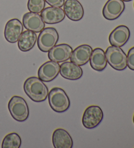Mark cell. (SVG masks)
I'll use <instances>...</instances> for the list:
<instances>
[{
	"instance_id": "obj_1",
	"label": "cell",
	"mask_w": 134,
	"mask_h": 148,
	"mask_svg": "<svg viewBox=\"0 0 134 148\" xmlns=\"http://www.w3.org/2000/svg\"><path fill=\"white\" fill-rule=\"evenodd\" d=\"M24 90L26 95L35 103H41L48 97V89L39 78L32 76L26 79L24 84Z\"/></svg>"
},
{
	"instance_id": "obj_2",
	"label": "cell",
	"mask_w": 134,
	"mask_h": 148,
	"mask_svg": "<svg viewBox=\"0 0 134 148\" xmlns=\"http://www.w3.org/2000/svg\"><path fill=\"white\" fill-rule=\"evenodd\" d=\"M48 103L57 113L66 112L70 106V100L66 91L60 88H54L48 92Z\"/></svg>"
},
{
	"instance_id": "obj_3",
	"label": "cell",
	"mask_w": 134,
	"mask_h": 148,
	"mask_svg": "<svg viewBox=\"0 0 134 148\" xmlns=\"http://www.w3.org/2000/svg\"><path fill=\"white\" fill-rule=\"evenodd\" d=\"M8 109L12 118L17 121L23 122L29 117V107L25 99L20 96H13L10 99Z\"/></svg>"
},
{
	"instance_id": "obj_4",
	"label": "cell",
	"mask_w": 134,
	"mask_h": 148,
	"mask_svg": "<svg viewBox=\"0 0 134 148\" xmlns=\"http://www.w3.org/2000/svg\"><path fill=\"white\" fill-rule=\"evenodd\" d=\"M107 62L117 71H124L127 67V56L120 47L111 46L105 51Z\"/></svg>"
},
{
	"instance_id": "obj_5",
	"label": "cell",
	"mask_w": 134,
	"mask_h": 148,
	"mask_svg": "<svg viewBox=\"0 0 134 148\" xmlns=\"http://www.w3.org/2000/svg\"><path fill=\"white\" fill-rule=\"evenodd\" d=\"M58 39V33L55 27L44 28L37 38L39 49L43 52H48L57 44Z\"/></svg>"
},
{
	"instance_id": "obj_6",
	"label": "cell",
	"mask_w": 134,
	"mask_h": 148,
	"mask_svg": "<svg viewBox=\"0 0 134 148\" xmlns=\"http://www.w3.org/2000/svg\"><path fill=\"white\" fill-rule=\"evenodd\" d=\"M104 119V112L99 106L92 105L86 108L82 118L83 126L88 129L96 128Z\"/></svg>"
},
{
	"instance_id": "obj_7",
	"label": "cell",
	"mask_w": 134,
	"mask_h": 148,
	"mask_svg": "<svg viewBox=\"0 0 134 148\" xmlns=\"http://www.w3.org/2000/svg\"><path fill=\"white\" fill-rule=\"evenodd\" d=\"M125 9L122 0H108L103 9V16L106 20H115L120 16Z\"/></svg>"
},
{
	"instance_id": "obj_8",
	"label": "cell",
	"mask_w": 134,
	"mask_h": 148,
	"mask_svg": "<svg viewBox=\"0 0 134 148\" xmlns=\"http://www.w3.org/2000/svg\"><path fill=\"white\" fill-rule=\"evenodd\" d=\"M60 73V65L52 61H48L41 66L38 70V77L43 82H50L57 77Z\"/></svg>"
},
{
	"instance_id": "obj_9",
	"label": "cell",
	"mask_w": 134,
	"mask_h": 148,
	"mask_svg": "<svg viewBox=\"0 0 134 148\" xmlns=\"http://www.w3.org/2000/svg\"><path fill=\"white\" fill-rule=\"evenodd\" d=\"M23 32V24L19 19L13 18L7 22L4 30V37L7 42H17Z\"/></svg>"
},
{
	"instance_id": "obj_10",
	"label": "cell",
	"mask_w": 134,
	"mask_h": 148,
	"mask_svg": "<svg viewBox=\"0 0 134 148\" xmlns=\"http://www.w3.org/2000/svg\"><path fill=\"white\" fill-rule=\"evenodd\" d=\"M130 37V31L126 25H118L113 30L109 35V41L111 46L122 47L128 41Z\"/></svg>"
},
{
	"instance_id": "obj_11",
	"label": "cell",
	"mask_w": 134,
	"mask_h": 148,
	"mask_svg": "<svg viewBox=\"0 0 134 148\" xmlns=\"http://www.w3.org/2000/svg\"><path fill=\"white\" fill-rule=\"evenodd\" d=\"M73 49L68 44H60L55 45L52 49L48 51V57L50 61L56 63H61L70 59Z\"/></svg>"
},
{
	"instance_id": "obj_12",
	"label": "cell",
	"mask_w": 134,
	"mask_h": 148,
	"mask_svg": "<svg viewBox=\"0 0 134 148\" xmlns=\"http://www.w3.org/2000/svg\"><path fill=\"white\" fill-rule=\"evenodd\" d=\"M22 24L27 30L35 33H40L45 26L41 15L32 12H27L23 16Z\"/></svg>"
},
{
	"instance_id": "obj_13",
	"label": "cell",
	"mask_w": 134,
	"mask_h": 148,
	"mask_svg": "<svg viewBox=\"0 0 134 148\" xmlns=\"http://www.w3.org/2000/svg\"><path fill=\"white\" fill-rule=\"evenodd\" d=\"M64 11L72 21H79L84 16L83 7L78 0H66L64 4Z\"/></svg>"
},
{
	"instance_id": "obj_14",
	"label": "cell",
	"mask_w": 134,
	"mask_h": 148,
	"mask_svg": "<svg viewBox=\"0 0 134 148\" xmlns=\"http://www.w3.org/2000/svg\"><path fill=\"white\" fill-rule=\"evenodd\" d=\"M44 22L47 24H56L62 22L66 17L65 12L60 7H48L41 12Z\"/></svg>"
},
{
	"instance_id": "obj_15",
	"label": "cell",
	"mask_w": 134,
	"mask_h": 148,
	"mask_svg": "<svg viewBox=\"0 0 134 148\" xmlns=\"http://www.w3.org/2000/svg\"><path fill=\"white\" fill-rule=\"evenodd\" d=\"M92 48L90 45H82L73 50L70 60L79 66L86 65L90 61L92 52Z\"/></svg>"
},
{
	"instance_id": "obj_16",
	"label": "cell",
	"mask_w": 134,
	"mask_h": 148,
	"mask_svg": "<svg viewBox=\"0 0 134 148\" xmlns=\"http://www.w3.org/2000/svg\"><path fill=\"white\" fill-rule=\"evenodd\" d=\"M60 73L64 78L77 80L82 77L83 71L79 65L71 62H66L60 65Z\"/></svg>"
},
{
	"instance_id": "obj_17",
	"label": "cell",
	"mask_w": 134,
	"mask_h": 148,
	"mask_svg": "<svg viewBox=\"0 0 134 148\" xmlns=\"http://www.w3.org/2000/svg\"><path fill=\"white\" fill-rule=\"evenodd\" d=\"M52 144L55 148L73 147V139L69 132L64 129H57L52 134Z\"/></svg>"
},
{
	"instance_id": "obj_18",
	"label": "cell",
	"mask_w": 134,
	"mask_h": 148,
	"mask_svg": "<svg viewBox=\"0 0 134 148\" xmlns=\"http://www.w3.org/2000/svg\"><path fill=\"white\" fill-rule=\"evenodd\" d=\"M90 64L94 70L102 72L107 67V62L104 50L100 48H96L92 50L90 58Z\"/></svg>"
},
{
	"instance_id": "obj_19",
	"label": "cell",
	"mask_w": 134,
	"mask_h": 148,
	"mask_svg": "<svg viewBox=\"0 0 134 148\" xmlns=\"http://www.w3.org/2000/svg\"><path fill=\"white\" fill-rule=\"evenodd\" d=\"M37 39L36 33L26 30L23 32L20 36L18 40V47L22 52H28L34 47Z\"/></svg>"
},
{
	"instance_id": "obj_20",
	"label": "cell",
	"mask_w": 134,
	"mask_h": 148,
	"mask_svg": "<svg viewBox=\"0 0 134 148\" xmlns=\"http://www.w3.org/2000/svg\"><path fill=\"white\" fill-rule=\"evenodd\" d=\"M21 138L16 132L7 134L1 144L2 148H19L21 146Z\"/></svg>"
},
{
	"instance_id": "obj_21",
	"label": "cell",
	"mask_w": 134,
	"mask_h": 148,
	"mask_svg": "<svg viewBox=\"0 0 134 148\" xmlns=\"http://www.w3.org/2000/svg\"><path fill=\"white\" fill-rule=\"evenodd\" d=\"M45 7V0H28V9L30 12L40 13Z\"/></svg>"
},
{
	"instance_id": "obj_22",
	"label": "cell",
	"mask_w": 134,
	"mask_h": 148,
	"mask_svg": "<svg viewBox=\"0 0 134 148\" xmlns=\"http://www.w3.org/2000/svg\"><path fill=\"white\" fill-rule=\"evenodd\" d=\"M127 66L130 69L134 71V47L131 48L128 52Z\"/></svg>"
},
{
	"instance_id": "obj_23",
	"label": "cell",
	"mask_w": 134,
	"mask_h": 148,
	"mask_svg": "<svg viewBox=\"0 0 134 148\" xmlns=\"http://www.w3.org/2000/svg\"><path fill=\"white\" fill-rule=\"evenodd\" d=\"M45 2L51 7H61L64 6L65 0H45Z\"/></svg>"
},
{
	"instance_id": "obj_24",
	"label": "cell",
	"mask_w": 134,
	"mask_h": 148,
	"mask_svg": "<svg viewBox=\"0 0 134 148\" xmlns=\"http://www.w3.org/2000/svg\"><path fill=\"white\" fill-rule=\"evenodd\" d=\"M122 1H126V2H128V1H132V0H122Z\"/></svg>"
},
{
	"instance_id": "obj_25",
	"label": "cell",
	"mask_w": 134,
	"mask_h": 148,
	"mask_svg": "<svg viewBox=\"0 0 134 148\" xmlns=\"http://www.w3.org/2000/svg\"><path fill=\"white\" fill-rule=\"evenodd\" d=\"M133 123H134V115H133Z\"/></svg>"
},
{
	"instance_id": "obj_26",
	"label": "cell",
	"mask_w": 134,
	"mask_h": 148,
	"mask_svg": "<svg viewBox=\"0 0 134 148\" xmlns=\"http://www.w3.org/2000/svg\"><path fill=\"white\" fill-rule=\"evenodd\" d=\"M133 7H134V3H133Z\"/></svg>"
}]
</instances>
